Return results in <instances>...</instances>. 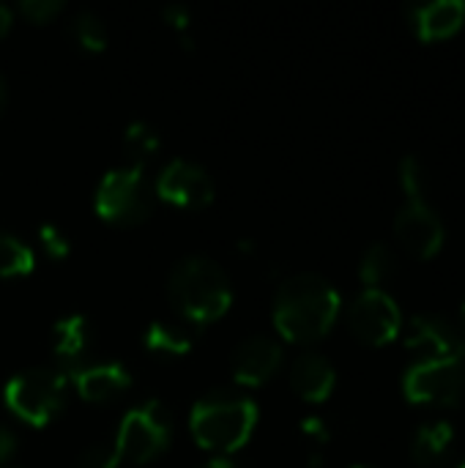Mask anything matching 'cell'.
<instances>
[{"label": "cell", "instance_id": "obj_1", "mask_svg": "<svg viewBox=\"0 0 465 468\" xmlns=\"http://www.w3.org/2000/svg\"><path fill=\"white\" fill-rule=\"evenodd\" d=\"M343 313L340 291L321 274H293L280 282L274 293L271 321L282 340L288 343H318L323 340Z\"/></svg>", "mask_w": 465, "mask_h": 468}, {"label": "cell", "instance_id": "obj_2", "mask_svg": "<svg viewBox=\"0 0 465 468\" xmlns=\"http://www.w3.org/2000/svg\"><path fill=\"white\" fill-rule=\"evenodd\" d=\"M258 403L233 389H214L203 395L189 411V433L197 447L227 458L249 444L258 428Z\"/></svg>", "mask_w": 465, "mask_h": 468}, {"label": "cell", "instance_id": "obj_3", "mask_svg": "<svg viewBox=\"0 0 465 468\" xmlns=\"http://www.w3.org/2000/svg\"><path fill=\"white\" fill-rule=\"evenodd\" d=\"M167 293L181 321L192 329L219 321L233 307L230 277L206 255L181 258L167 277Z\"/></svg>", "mask_w": 465, "mask_h": 468}, {"label": "cell", "instance_id": "obj_4", "mask_svg": "<svg viewBox=\"0 0 465 468\" xmlns=\"http://www.w3.org/2000/svg\"><path fill=\"white\" fill-rule=\"evenodd\" d=\"M400 186L406 200L395 217V236L406 252L419 261H430L441 252L447 230L439 211L425 200V170L411 154L400 162Z\"/></svg>", "mask_w": 465, "mask_h": 468}, {"label": "cell", "instance_id": "obj_5", "mask_svg": "<svg viewBox=\"0 0 465 468\" xmlns=\"http://www.w3.org/2000/svg\"><path fill=\"white\" fill-rule=\"evenodd\" d=\"M69 378L58 367H25L5 381V409L30 428H47L66 406Z\"/></svg>", "mask_w": 465, "mask_h": 468}, {"label": "cell", "instance_id": "obj_6", "mask_svg": "<svg viewBox=\"0 0 465 468\" xmlns=\"http://www.w3.org/2000/svg\"><path fill=\"white\" fill-rule=\"evenodd\" d=\"M156 206V192L153 184L145 176V167L137 165H123L101 176L96 195H93V208L96 214L110 222V225H140L151 217Z\"/></svg>", "mask_w": 465, "mask_h": 468}, {"label": "cell", "instance_id": "obj_7", "mask_svg": "<svg viewBox=\"0 0 465 468\" xmlns=\"http://www.w3.org/2000/svg\"><path fill=\"white\" fill-rule=\"evenodd\" d=\"M173 414L159 400H143L132 406L115 431L112 447L121 463L145 466L156 461L173 441Z\"/></svg>", "mask_w": 465, "mask_h": 468}, {"label": "cell", "instance_id": "obj_8", "mask_svg": "<svg viewBox=\"0 0 465 468\" xmlns=\"http://www.w3.org/2000/svg\"><path fill=\"white\" fill-rule=\"evenodd\" d=\"M403 395L422 409H452L465 395V356L417 359L403 376Z\"/></svg>", "mask_w": 465, "mask_h": 468}, {"label": "cell", "instance_id": "obj_9", "mask_svg": "<svg viewBox=\"0 0 465 468\" xmlns=\"http://www.w3.org/2000/svg\"><path fill=\"white\" fill-rule=\"evenodd\" d=\"M348 329L359 343L381 348L403 332L400 304L384 288H365L348 307Z\"/></svg>", "mask_w": 465, "mask_h": 468}, {"label": "cell", "instance_id": "obj_10", "mask_svg": "<svg viewBox=\"0 0 465 468\" xmlns=\"http://www.w3.org/2000/svg\"><path fill=\"white\" fill-rule=\"evenodd\" d=\"M156 200L181 208V211H200L214 200V178L206 167L189 159H170L156 181H153Z\"/></svg>", "mask_w": 465, "mask_h": 468}, {"label": "cell", "instance_id": "obj_11", "mask_svg": "<svg viewBox=\"0 0 465 468\" xmlns=\"http://www.w3.org/2000/svg\"><path fill=\"white\" fill-rule=\"evenodd\" d=\"M66 378H71L77 395L93 406H107L132 389V373L126 370L123 362H112V359L85 362L82 367L71 370Z\"/></svg>", "mask_w": 465, "mask_h": 468}, {"label": "cell", "instance_id": "obj_12", "mask_svg": "<svg viewBox=\"0 0 465 468\" xmlns=\"http://www.w3.org/2000/svg\"><path fill=\"white\" fill-rule=\"evenodd\" d=\"M282 367V346L269 335H252L233 351V378L238 387H263Z\"/></svg>", "mask_w": 465, "mask_h": 468}, {"label": "cell", "instance_id": "obj_13", "mask_svg": "<svg viewBox=\"0 0 465 468\" xmlns=\"http://www.w3.org/2000/svg\"><path fill=\"white\" fill-rule=\"evenodd\" d=\"M406 348L419 354V359H447L465 356L463 335L441 315H414L406 329Z\"/></svg>", "mask_w": 465, "mask_h": 468}, {"label": "cell", "instance_id": "obj_14", "mask_svg": "<svg viewBox=\"0 0 465 468\" xmlns=\"http://www.w3.org/2000/svg\"><path fill=\"white\" fill-rule=\"evenodd\" d=\"M93 348V326L82 313H69L52 326V356L60 373H71L82 367Z\"/></svg>", "mask_w": 465, "mask_h": 468}, {"label": "cell", "instance_id": "obj_15", "mask_svg": "<svg viewBox=\"0 0 465 468\" xmlns=\"http://www.w3.org/2000/svg\"><path fill=\"white\" fill-rule=\"evenodd\" d=\"M408 25L417 38L422 41H441L455 36L465 22L463 0H433V3H414L406 8Z\"/></svg>", "mask_w": 465, "mask_h": 468}, {"label": "cell", "instance_id": "obj_16", "mask_svg": "<svg viewBox=\"0 0 465 468\" xmlns=\"http://www.w3.org/2000/svg\"><path fill=\"white\" fill-rule=\"evenodd\" d=\"M337 387V370L334 365L315 351H304L291 365V389L304 403H323Z\"/></svg>", "mask_w": 465, "mask_h": 468}, {"label": "cell", "instance_id": "obj_17", "mask_svg": "<svg viewBox=\"0 0 465 468\" xmlns=\"http://www.w3.org/2000/svg\"><path fill=\"white\" fill-rule=\"evenodd\" d=\"M143 348L156 356V359H178V356H186L195 346V332L189 324L184 321H170V318H159V321H151L145 329H143V337H140Z\"/></svg>", "mask_w": 465, "mask_h": 468}, {"label": "cell", "instance_id": "obj_18", "mask_svg": "<svg viewBox=\"0 0 465 468\" xmlns=\"http://www.w3.org/2000/svg\"><path fill=\"white\" fill-rule=\"evenodd\" d=\"M455 452V428L447 420L425 422L411 444L414 463L419 468H441Z\"/></svg>", "mask_w": 465, "mask_h": 468}, {"label": "cell", "instance_id": "obj_19", "mask_svg": "<svg viewBox=\"0 0 465 468\" xmlns=\"http://www.w3.org/2000/svg\"><path fill=\"white\" fill-rule=\"evenodd\" d=\"M36 269V252L14 233L0 230V277L16 280Z\"/></svg>", "mask_w": 465, "mask_h": 468}, {"label": "cell", "instance_id": "obj_20", "mask_svg": "<svg viewBox=\"0 0 465 468\" xmlns=\"http://www.w3.org/2000/svg\"><path fill=\"white\" fill-rule=\"evenodd\" d=\"M162 148L159 132L148 121H132L123 132V151L129 156V165L145 167L151 156H156Z\"/></svg>", "mask_w": 465, "mask_h": 468}, {"label": "cell", "instance_id": "obj_21", "mask_svg": "<svg viewBox=\"0 0 465 468\" xmlns=\"http://www.w3.org/2000/svg\"><path fill=\"white\" fill-rule=\"evenodd\" d=\"M395 252L386 244H370L359 263V280L365 282V288H381L395 274Z\"/></svg>", "mask_w": 465, "mask_h": 468}, {"label": "cell", "instance_id": "obj_22", "mask_svg": "<svg viewBox=\"0 0 465 468\" xmlns=\"http://www.w3.org/2000/svg\"><path fill=\"white\" fill-rule=\"evenodd\" d=\"M71 36L85 52H104L107 49V25L96 11H79L71 19Z\"/></svg>", "mask_w": 465, "mask_h": 468}, {"label": "cell", "instance_id": "obj_23", "mask_svg": "<svg viewBox=\"0 0 465 468\" xmlns=\"http://www.w3.org/2000/svg\"><path fill=\"white\" fill-rule=\"evenodd\" d=\"M36 236H38V244H41V250H44V255H47V258H52V261H63V258H69V255H71V239L66 236V230H63V228H58V225L47 222V225H41V228L36 230Z\"/></svg>", "mask_w": 465, "mask_h": 468}, {"label": "cell", "instance_id": "obj_24", "mask_svg": "<svg viewBox=\"0 0 465 468\" xmlns=\"http://www.w3.org/2000/svg\"><path fill=\"white\" fill-rule=\"evenodd\" d=\"M77 468H121V461L112 441H99L82 450V455L77 458Z\"/></svg>", "mask_w": 465, "mask_h": 468}, {"label": "cell", "instance_id": "obj_25", "mask_svg": "<svg viewBox=\"0 0 465 468\" xmlns=\"http://www.w3.org/2000/svg\"><path fill=\"white\" fill-rule=\"evenodd\" d=\"M60 11H63V3L60 0H22L19 3V14L25 19H30L33 25L52 22Z\"/></svg>", "mask_w": 465, "mask_h": 468}, {"label": "cell", "instance_id": "obj_26", "mask_svg": "<svg viewBox=\"0 0 465 468\" xmlns=\"http://www.w3.org/2000/svg\"><path fill=\"white\" fill-rule=\"evenodd\" d=\"M162 19H164L173 30H178V36H189L192 14H189V8H186L184 3H170V5H164V8H162Z\"/></svg>", "mask_w": 465, "mask_h": 468}, {"label": "cell", "instance_id": "obj_27", "mask_svg": "<svg viewBox=\"0 0 465 468\" xmlns=\"http://www.w3.org/2000/svg\"><path fill=\"white\" fill-rule=\"evenodd\" d=\"M301 436H304L310 444L323 447V444L332 439V431H329L326 420H321V417H307V420L301 422Z\"/></svg>", "mask_w": 465, "mask_h": 468}, {"label": "cell", "instance_id": "obj_28", "mask_svg": "<svg viewBox=\"0 0 465 468\" xmlns=\"http://www.w3.org/2000/svg\"><path fill=\"white\" fill-rule=\"evenodd\" d=\"M14 452H16V436L5 425H0V468L14 458Z\"/></svg>", "mask_w": 465, "mask_h": 468}, {"label": "cell", "instance_id": "obj_29", "mask_svg": "<svg viewBox=\"0 0 465 468\" xmlns=\"http://www.w3.org/2000/svg\"><path fill=\"white\" fill-rule=\"evenodd\" d=\"M11 25H14V11L5 3H0V36H5L11 30Z\"/></svg>", "mask_w": 465, "mask_h": 468}, {"label": "cell", "instance_id": "obj_30", "mask_svg": "<svg viewBox=\"0 0 465 468\" xmlns=\"http://www.w3.org/2000/svg\"><path fill=\"white\" fill-rule=\"evenodd\" d=\"M197 468H238L230 458H219V455H214L211 461H206L203 466H197Z\"/></svg>", "mask_w": 465, "mask_h": 468}, {"label": "cell", "instance_id": "obj_31", "mask_svg": "<svg viewBox=\"0 0 465 468\" xmlns=\"http://www.w3.org/2000/svg\"><path fill=\"white\" fill-rule=\"evenodd\" d=\"M5 104H8V82H5V77L0 74V115H3Z\"/></svg>", "mask_w": 465, "mask_h": 468}, {"label": "cell", "instance_id": "obj_32", "mask_svg": "<svg viewBox=\"0 0 465 468\" xmlns=\"http://www.w3.org/2000/svg\"><path fill=\"white\" fill-rule=\"evenodd\" d=\"M460 335H463V340H465V302H463V307H460V329H458Z\"/></svg>", "mask_w": 465, "mask_h": 468}, {"label": "cell", "instance_id": "obj_33", "mask_svg": "<svg viewBox=\"0 0 465 468\" xmlns=\"http://www.w3.org/2000/svg\"><path fill=\"white\" fill-rule=\"evenodd\" d=\"M351 468H375V466H365V463H359V466H351Z\"/></svg>", "mask_w": 465, "mask_h": 468}, {"label": "cell", "instance_id": "obj_34", "mask_svg": "<svg viewBox=\"0 0 465 468\" xmlns=\"http://www.w3.org/2000/svg\"><path fill=\"white\" fill-rule=\"evenodd\" d=\"M458 468H465V461H463V463H460V466H458Z\"/></svg>", "mask_w": 465, "mask_h": 468}]
</instances>
